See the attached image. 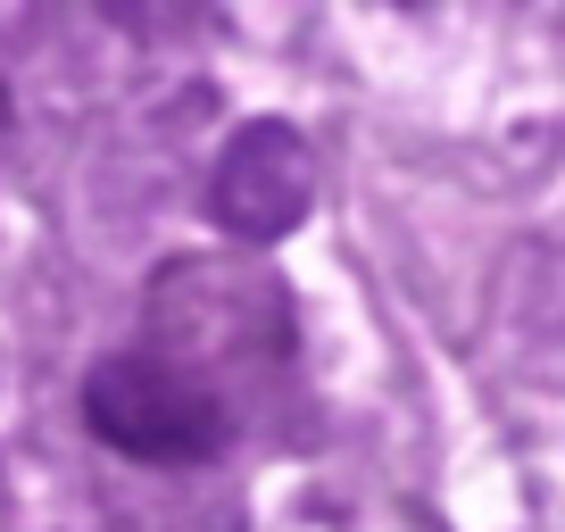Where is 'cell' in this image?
<instances>
[{
	"mask_svg": "<svg viewBox=\"0 0 565 532\" xmlns=\"http://www.w3.org/2000/svg\"><path fill=\"white\" fill-rule=\"evenodd\" d=\"M84 425L141 466H192V458L225 449V408L150 350L100 358L84 374Z\"/></svg>",
	"mask_w": 565,
	"mask_h": 532,
	"instance_id": "obj_1",
	"label": "cell"
}]
</instances>
